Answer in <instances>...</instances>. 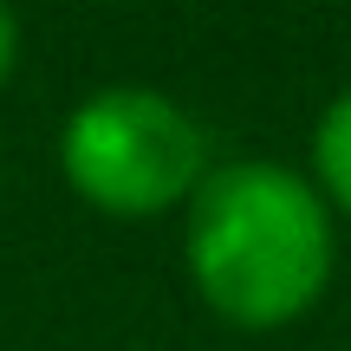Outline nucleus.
I'll return each instance as SVG.
<instances>
[{
    "label": "nucleus",
    "mask_w": 351,
    "mask_h": 351,
    "mask_svg": "<svg viewBox=\"0 0 351 351\" xmlns=\"http://www.w3.org/2000/svg\"><path fill=\"white\" fill-rule=\"evenodd\" d=\"M13 72H20V13L0 0V91H7Z\"/></svg>",
    "instance_id": "nucleus-4"
},
{
    "label": "nucleus",
    "mask_w": 351,
    "mask_h": 351,
    "mask_svg": "<svg viewBox=\"0 0 351 351\" xmlns=\"http://www.w3.org/2000/svg\"><path fill=\"white\" fill-rule=\"evenodd\" d=\"M306 176L326 195V208L351 221V85L339 98H326V111L313 117V143H306Z\"/></svg>",
    "instance_id": "nucleus-3"
},
{
    "label": "nucleus",
    "mask_w": 351,
    "mask_h": 351,
    "mask_svg": "<svg viewBox=\"0 0 351 351\" xmlns=\"http://www.w3.org/2000/svg\"><path fill=\"white\" fill-rule=\"evenodd\" d=\"M215 150L202 117L156 85H104L59 124V182L111 221L182 215L208 182Z\"/></svg>",
    "instance_id": "nucleus-2"
},
{
    "label": "nucleus",
    "mask_w": 351,
    "mask_h": 351,
    "mask_svg": "<svg viewBox=\"0 0 351 351\" xmlns=\"http://www.w3.org/2000/svg\"><path fill=\"white\" fill-rule=\"evenodd\" d=\"M195 300L234 332H287L339 274V215L280 156H228L182 208Z\"/></svg>",
    "instance_id": "nucleus-1"
}]
</instances>
